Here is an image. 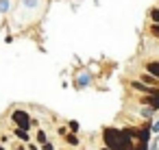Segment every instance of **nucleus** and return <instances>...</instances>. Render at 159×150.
Listing matches in <instances>:
<instances>
[{"instance_id":"nucleus-1","label":"nucleus","mask_w":159,"mask_h":150,"mask_svg":"<svg viewBox=\"0 0 159 150\" xmlns=\"http://www.w3.org/2000/svg\"><path fill=\"white\" fill-rule=\"evenodd\" d=\"M102 139H105V146L109 150H124V143H122V128H113V126H107L102 130Z\"/></svg>"},{"instance_id":"nucleus-2","label":"nucleus","mask_w":159,"mask_h":150,"mask_svg":"<svg viewBox=\"0 0 159 150\" xmlns=\"http://www.w3.org/2000/svg\"><path fill=\"white\" fill-rule=\"evenodd\" d=\"M11 120H13V124H16L18 128H24V130L31 128V115H29L24 109H16V111L11 113Z\"/></svg>"},{"instance_id":"nucleus-3","label":"nucleus","mask_w":159,"mask_h":150,"mask_svg":"<svg viewBox=\"0 0 159 150\" xmlns=\"http://www.w3.org/2000/svg\"><path fill=\"white\" fill-rule=\"evenodd\" d=\"M139 81H142L144 85H148V87H159V78H157V76H152L150 72L139 74Z\"/></svg>"},{"instance_id":"nucleus-4","label":"nucleus","mask_w":159,"mask_h":150,"mask_svg":"<svg viewBox=\"0 0 159 150\" xmlns=\"http://www.w3.org/2000/svg\"><path fill=\"white\" fill-rule=\"evenodd\" d=\"M142 102L144 104H148V107H152V109H159V94H146L144 98H142Z\"/></svg>"},{"instance_id":"nucleus-5","label":"nucleus","mask_w":159,"mask_h":150,"mask_svg":"<svg viewBox=\"0 0 159 150\" xmlns=\"http://www.w3.org/2000/svg\"><path fill=\"white\" fill-rule=\"evenodd\" d=\"M150 135H152L150 124H144V126L139 128V141H150Z\"/></svg>"},{"instance_id":"nucleus-6","label":"nucleus","mask_w":159,"mask_h":150,"mask_svg":"<svg viewBox=\"0 0 159 150\" xmlns=\"http://www.w3.org/2000/svg\"><path fill=\"white\" fill-rule=\"evenodd\" d=\"M131 87H133V89H137V91H142V94H150V89H152V87L144 85L142 81H133V83H131Z\"/></svg>"},{"instance_id":"nucleus-7","label":"nucleus","mask_w":159,"mask_h":150,"mask_svg":"<svg viewBox=\"0 0 159 150\" xmlns=\"http://www.w3.org/2000/svg\"><path fill=\"white\" fill-rule=\"evenodd\" d=\"M155 111H157V109H152V107L144 104V107H142V111H139V115H142V117H146V120H152V117H155Z\"/></svg>"},{"instance_id":"nucleus-8","label":"nucleus","mask_w":159,"mask_h":150,"mask_svg":"<svg viewBox=\"0 0 159 150\" xmlns=\"http://www.w3.org/2000/svg\"><path fill=\"white\" fill-rule=\"evenodd\" d=\"M146 72H150L152 76L159 78V61H148L146 63Z\"/></svg>"},{"instance_id":"nucleus-9","label":"nucleus","mask_w":159,"mask_h":150,"mask_svg":"<svg viewBox=\"0 0 159 150\" xmlns=\"http://www.w3.org/2000/svg\"><path fill=\"white\" fill-rule=\"evenodd\" d=\"M76 85H79V87H83V85H85V87H87V85H92V76H89L87 72H85V74H81V76H79V81H76Z\"/></svg>"},{"instance_id":"nucleus-10","label":"nucleus","mask_w":159,"mask_h":150,"mask_svg":"<svg viewBox=\"0 0 159 150\" xmlns=\"http://www.w3.org/2000/svg\"><path fill=\"white\" fill-rule=\"evenodd\" d=\"M148 18H150L152 24H159V7H152V9L148 11Z\"/></svg>"},{"instance_id":"nucleus-11","label":"nucleus","mask_w":159,"mask_h":150,"mask_svg":"<svg viewBox=\"0 0 159 150\" xmlns=\"http://www.w3.org/2000/svg\"><path fill=\"white\" fill-rule=\"evenodd\" d=\"M16 137H18V139H22V141H29V130H24V128H18V126H16Z\"/></svg>"},{"instance_id":"nucleus-12","label":"nucleus","mask_w":159,"mask_h":150,"mask_svg":"<svg viewBox=\"0 0 159 150\" xmlns=\"http://www.w3.org/2000/svg\"><path fill=\"white\" fill-rule=\"evenodd\" d=\"M131 150H150V146H148V141H139V139H137Z\"/></svg>"},{"instance_id":"nucleus-13","label":"nucleus","mask_w":159,"mask_h":150,"mask_svg":"<svg viewBox=\"0 0 159 150\" xmlns=\"http://www.w3.org/2000/svg\"><path fill=\"white\" fill-rule=\"evenodd\" d=\"M22 2H24L26 9H35V7H39V0H22Z\"/></svg>"},{"instance_id":"nucleus-14","label":"nucleus","mask_w":159,"mask_h":150,"mask_svg":"<svg viewBox=\"0 0 159 150\" xmlns=\"http://www.w3.org/2000/svg\"><path fill=\"white\" fill-rule=\"evenodd\" d=\"M9 7H11L9 0H0V13H7V11H9Z\"/></svg>"},{"instance_id":"nucleus-15","label":"nucleus","mask_w":159,"mask_h":150,"mask_svg":"<svg viewBox=\"0 0 159 150\" xmlns=\"http://www.w3.org/2000/svg\"><path fill=\"white\" fill-rule=\"evenodd\" d=\"M66 139H68V143H72V146H79V139H76V135H74V133H70V135L66 133Z\"/></svg>"},{"instance_id":"nucleus-16","label":"nucleus","mask_w":159,"mask_h":150,"mask_svg":"<svg viewBox=\"0 0 159 150\" xmlns=\"http://www.w3.org/2000/svg\"><path fill=\"white\" fill-rule=\"evenodd\" d=\"M81 128H79V122L76 120H70V133H79Z\"/></svg>"},{"instance_id":"nucleus-17","label":"nucleus","mask_w":159,"mask_h":150,"mask_svg":"<svg viewBox=\"0 0 159 150\" xmlns=\"http://www.w3.org/2000/svg\"><path fill=\"white\" fill-rule=\"evenodd\" d=\"M37 141H39V143H46V141H48V137H46V133H44V130H39V133H37Z\"/></svg>"},{"instance_id":"nucleus-18","label":"nucleus","mask_w":159,"mask_h":150,"mask_svg":"<svg viewBox=\"0 0 159 150\" xmlns=\"http://www.w3.org/2000/svg\"><path fill=\"white\" fill-rule=\"evenodd\" d=\"M150 35H155L159 39V24H150Z\"/></svg>"},{"instance_id":"nucleus-19","label":"nucleus","mask_w":159,"mask_h":150,"mask_svg":"<svg viewBox=\"0 0 159 150\" xmlns=\"http://www.w3.org/2000/svg\"><path fill=\"white\" fill-rule=\"evenodd\" d=\"M42 148H44V150H55V146H52L50 141H46V143H42Z\"/></svg>"},{"instance_id":"nucleus-20","label":"nucleus","mask_w":159,"mask_h":150,"mask_svg":"<svg viewBox=\"0 0 159 150\" xmlns=\"http://www.w3.org/2000/svg\"><path fill=\"white\" fill-rule=\"evenodd\" d=\"M150 130H152V133H159V120H157L155 124H150Z\"/></svg>"},{"instance_id":"nucleus-21","label":"nucleus","mask_w":159,"mask_h":150,"mask_svg":"<svg viewBox=\"0 0 159 150\" xmlns=\"http://www.w3.org/2000/svg\"><path fill=\"white\" fill-rule=\"evenodd\" d=\"M102 150H109V148H107V146H105V148H102Z\"/></svg>"},{"instance_id":"nucleus-22","label":"nucleus","mask_w":159,"mask_h":150,"mask_svg":"<svg viewBox=\"0 0 159 150\" xmlns=\"http://www.w3.org/2000/svg\"><path fill=\"white\" fill-rule=\"evenodd\" d=\"M0 150H5V148H2V146H0Z\"/></svg>"}]
</instances>
